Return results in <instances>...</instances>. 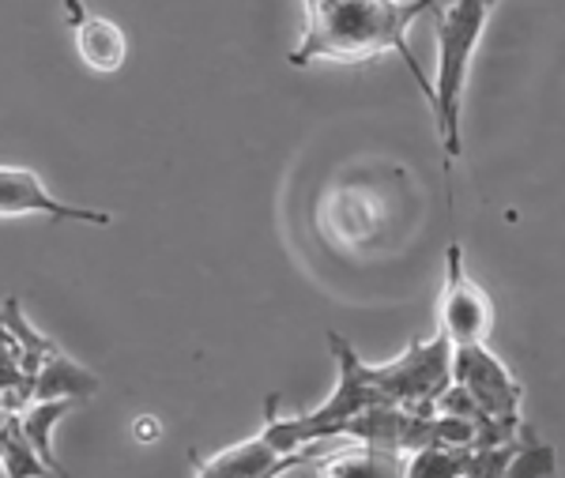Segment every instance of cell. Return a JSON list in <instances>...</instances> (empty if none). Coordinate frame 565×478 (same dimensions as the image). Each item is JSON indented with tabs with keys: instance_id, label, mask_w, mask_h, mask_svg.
<instances>
[{
	"instance_id": "cell-15",
	"label": "cell",
	"mask_w": 565,
	"mask_h": 478,
	"mask_svg": "<svg viewBox=\"0 0 565 478\" xmlns=\"http://www.w3.org/2000/svg\"><path fill=\"white\" fill-rule=\"evenodd\" d=\"M132 434H136V440H143V445H154V440L162 437V422L154 415H143V418H136Z\"/></svg>"
},
{
	"instance_id": "cell-11",
	"label": "cell",
	"mask_w": 565,
	"mask_h": 478,
	"mask_svg": "<svg viewBox=\"0 0 565 478\" xmlns=\"http://www.w3.org/2000/svg\"><path fill=\"white\" fill-rule=\"evenodd\" d=\"M68 411H76V400H39L20 415L23 437L31 440V448L45 459V467H50L57 478H68V471L61 467L57 453H53V429L61 426V418H65Z\"/></svg>"
},
{
	"instance_id": "cell-9",
	"label": "cell",
	"mask_w": 565,
	"mask_h": 478,
	"mask_svg": "<svg viewBox=\"0 0 565 478\" xmlns=\"http://www.w3.org/2000/svg\"><path fill=\"white\" fill-rule=\"evenodd\" d=\"M317 464H321V478H407V456L359 445V440Z\"/></svg>"
},
{
	"instance_id": "cell-2",
	"label": "cell",
	"mask_w": 565,
	"mask_h": 478,
	"mask_svg": "<svg viewBox=\"0 0 565 478\" xmlns=\"http://www.w3.org/2000/svg\"><path fill=\"white\" fill-rule=\"evenodd\" d=\"M302 4L306 31L287 57L295 68H309L317 61L366 64L381 53H396L430 109H437V87L407 42L415 20L437 12V0H302Z\"/></svg>"
},
{
	"instance_id": "cell-8",
	"label": "cell",
	"mask_w": 565,
	"mask_h": 478,
	"mask_svg": "<svg viewBox=\"0 0 565 478\" xmlns=\"http://www.w3.org/2000/svg\"><path fill=\"white\" fill-rule=\"evenodd\" d=\"M65 15L72 23V34H76V53L79 61L87 64L98 76H114L121 72L125 57H129V39L114 20L106 15H95L84 8V0H65Z\"/></svg>"
},
{
	"instance_id": "cell-14",
	"label": "cell",
	"mask_w": 565,
	"mask_h": 478,
	"mask_svg": "<svg viewBox=\"0 0 565 478\" xmlns=\"http://www.w3.org/2000/svg\"><path fill=\"white\" fill-rule=\"evenodd\" d=\"M505 478H558V467H554V448L543 445V440H535L532 429H527L521 453H516V459L509 464Z\"/></svg>"
},
{
	"instance_id": "cell-5",
	"label": "cell",
	"mask_w": 565,
	"mask_h": 478,
	"mask_svg": "<svg viewBox=\"0 0 565 478\" xmlns=\"http://www.w3.org/2000/svg\"><path fill=\"white\" fill-rule=\"evenodd\" d=\"M452 384L463 389L471 400L487 411L490 418H498L509 429H524V389L509 365L498 354H490L487 347H452Z\"/></svg>"
},
{
	"instance_id": "cell-1",
	"label": "cell",
	"mask_w": 565,
	"mask_h": 478,
	"mask_svg": "<svg viewBox=\"0 0 565 478\" xmlns=\"http://www.w3.org/2000/svg\"><path fill=\"white\" fill-rule=\"evenodd\" d=\"M328 351L335 358V389L332 395L309 415H279V392L264 400L260 434L279 448V453H302L317 440H340V426L359 418L373 407H412V411H437V400L452 389V343L437 332L430 343L407 347L399 358L385 365L362 362L359 351L343 336L328 332Z\"/></svg>"
},
{
	"instance_id": "cell-6",
	"label": "cell",
	"mask_w": 565,
	"mask_h": 478,
	"mask_svg": "<svg viewBox=\"0 0 565 478\" xmlns=\"http://www.w3.org/2000/svg\"><path fill=\"white\" fill-rule=\"evenodd\" d=\"M494 301L463 268V249L457 242L445 249V287H441V336L452 347H487L494 332Z\"/></svg>"
},
{
	"instance_id": "cell-13",
	"label": "cell",
	"mask_w": 565,
	"mask_h": 478,
	"mask_svg": "<svg viewBox=\"0 0 565 478\" xmlns=\"http://www.w3.org/2000/svg\"><path fill=\"white\" fill-rule=\"evenodd\" d=\"M471 448H423L407 459V478H463Z\"/></svg>"
},
{
	"instance_id": "cell-3",
	"label": "cell",
	"mask_w": 565,
	"mask_h": 478,
	"mask_svg": "<svg viewBox=\"0 0 565 478\" xmlns=\"http://www.w3.org/2000/svg\"><path fill=\"white\" fill-rule=\"evenodd\" d=\"M487 0H452L437 12V140L445 147V162L463 155V91H468L471 57L487 31Z\"/></svg>"
},
{
	"instance_id": "cell-10",
	"label": "cell",
	"mask_w": 565,
	"mask_h": 478,
	"mask_svg": "<svg viewBox=\"0 0 565 478\" xmlns=\"http://www.w3.org/2000/svg\"><path fill=\"white\" fill-rule=\"evenodd\" d=\"M98 389H103V381H98L95 373L84 370V365H79L76 358H68L65 351H57L39 370V376H34V403H39V400H76V403H84Z\"/></svg>"
},
{
	"instance_id": "cell-7",
	"label": "cell",
	"mask_w": 565,
	"mask_h": 478,
	"mask_svg": "<svg viewBox=\"0 0 565 478\" xmlns=\"http://www.w3.org/2000/svg\"><path fill=\"white\" fill-rule=\"evenodd\" d=\"M42 215L53 223H87V226H109L114 215L95 208H72L61 204L42 178L26 167H0V219H26Z\"/></svg>"
},
{
	"instance_id": "cell-12",
	"label": "cell",
	"mask_w": 565,
	"mask_h": 478,
	"mask_svg": "<svg viewBox=\"0 0 565 478\" xmlns=\"http://www.w3.org/2000/svg\"><path fill=\"white\" fill-rule=\"evenodd\" d=\"M0 471L8 478H50L53 471L45 467V459L34 453L31 440L23 437L20 415H8V426L0 434Z\"/></svg>"
},
{
	"instance_id": "cell-16",
	"label": "cell",
	"mask_w": 565,
	"mask_h": 478,
	"mask_svg": "<svg viewBox=\"0 0 565 478\" xmlns=\"http://www.w3.org/2000/svg\"><path fill=\"white\" fill-rule=\"evenodd\" d=\"M487 4H490V8H494V4H501V0H487Z\"/></svg>"
},
{
	"instance_id": "cell-4",
	"label": "cell",
	"mask_w": 565,
	"mask_h": 478,
	"mask_svg": "<svg viewBox=\"0 0 565 478\" xmlns=\"http://www.w3.org/2000/svg\"><path fill=\"white\" fill-rule=\"evenodd\" d=\"M332 445H340V440H317V445H306L302 453H279L257 429L253 437L215 456L189 453V464H193V478H287V471H295V467L332 456Z\"/></svg>"
}]
</instances>
